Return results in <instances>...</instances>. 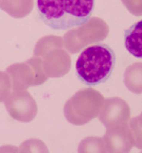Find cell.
I'll return each mask as SVG.
<instances>
[{"label":"cell","instance_id":"6da1fadb","mask_svg":"<svg viewBox=\"0 0 142 153\" xmlns=\"http://www.w3.org/2000/svg\"><path fill=\"white\" fill-rule=\"evenodd\" d=\"M93 7L95 0H37L40 19L55 30L81 26L91 17Z\"/></svg>","mask_w":142,"mask_h":153},{"label":"cell","instance_id":"7a4b0ae2","mask_svg":"<svg viewBox=\"0 0 142 153\" xmlns=\"http://www.w3.org/2000/svg\"><path fill=\"white\" fill-rule=\"evenodd\" d=\"M116 65V54L108 45L97 43L80 53L75 64L76 74L89 86L104 83L109 79Z\"/></svg>","mask_w":142,"mask_h":153},{"label":"cell","instance_id":"3957f363","mask_svg":"<svg viewBox=\"0 0 142 153\" xmlns=\"http://www.w3.org/2000/svg\"><path fill=\"white\" fill-rule=\"evenodd\" d=\"M34 56L41 61L48 78H59L68 74L71 68V57L59 36L48 35L40 38L34 49Z\"/></svg>","mask_w":142,"mask_h":153},{"label":"cell","instance_id":"277c9868","mask_svg":"<svg viewBox=\"0 0 142 153\" xmlns=\"http://www.w3.org/2000/svg\"><path fill=\"white\" fill-rule=\"evenodd\" d=\"M104 97L93 88H84L74 94L64 106L66 119L74 126H83L98 117Z\"/></svg>","mask_w":142,"mask_h":153},{"label":"cell","instance_id":"5b68a950","mask_svg":"<svg viewBox=\"0 0 142 153\" xmlns=\"http://www.w3.org/2000/svg\"><path fill=\"white\" fill-rule=\"evenodd\" d=\"M109 28L100 17H90L87 22L72 29L64 35V44L68 52L78 53L88 46L104 41L108 36Z\"/></svg>","mask_w":142,"mask_h":153},{"label":"cell","instance_id":"8992f818","mask_svg":"<svg viewBox=\"0 0 142 153\" xmlns=\"http://www.w3.org/2000/svg\"><path fill=\"white\" fill-rule=\"evenodd\" d=\"M12 88L14 91H27L31 86H38L48 80L39 57L34 56L22 63H16L7 68Z\"/></svg>","mask_w":142,"mask_h":153},{"label":"cell","instance_id":"52a82bcc","mask_svg":"<svg viewBox=\"0 0 142 153\" xmlns=\"http://www.w3.org/2000/svg\"><path fill=\"white\" fill-rule=\"evenodd\" d=\"M5 108L13 119L20 122H30L36 117L37 103L27 91H15L4 101Z\"/></svg>","mask_w":142,"mask_h":153},{"label":"cell","instance_id":"ba28073f","mask_svg":"<svg viewBox=\"0 0 142 153\" xmlns=\"http://www.w3.org/2000/svg\"><path fill=\"white\" fill-rule=\"evenodd\" d=\"M103 139L107 152L110 153H127L135 146L133 133L127 123L107 128Z\"/></svg>","mask_w":142,"mask_h":153},{"label":"cell","instance_id":"9c48e42d","mask_svg":"<svg viewBox=\"0 0 142 153\" xmlns=\"http://www.w3.org/2000/svg\"><path fill=\"white\" fill-rule=\"evenodd\" d=\"M99 118L106 128L127 123L130 120L129 105L125 100L119 97L104 99Z\"/></svg>","mask_w":142,"mask_h":153},{"label":"cell","instance_id":"30bf717a","mask_svg":"<svg viewBox=\"0 0 142 153\" xmlns=\"http://www.w3.org/2000/svg\"><path fill=\"white\" fill-rule=\"evenodd\" d=\"M124 44L130 54L142 59V20L124 32Z\"/></svg>","mask_w":142,"mask_h":153},{"label":"cell","instance_id":"8fae6325","mask_svg":"<svg viewBox=\"0 0 142 153\" xmlns=\"http://www.w3.org/2000/svg\"><path fill=\"white\" fill-rule=\"evenodd\" d=\"M34 0H0V10L14 18H24L32 12Z\"/></svg>","mask_w":142,"mask_h":153},{"label":"cell","instance_id":"7c38bea8","mask_svg":"<svg viewBox=\"0 0 142 153\" xmlns=\"http://www.w3.org/2000/svg\"><path fill=\"white\" fill-rule=\"evenodd\" d=\"M124 84L129 91L142 94V63H134L124 72Z\"/></svg>","mask_w":142,"mask_h":153},{"label":"cell","instance_id":"4fadbf2b","mask_svg":"<svg viewBox=\"0 0 142 153\" xmlns=\"http://www.w3.org/2000/svg\"><path fill=\"white\" fill-rule=\"evenodd\" d=\"M78 152L81 153H89V152H97L103 153L107 152L105 147L104 139L100 137H87L81 141L78 147Z\"/></svg>","mask_w":142,"mask_h":153},{"label":"cell","instance_id":"5bb4252c","mask_svg":"<svg viewBox=\"0 0 142 153\" xmlns=\"http://www.w3.org/2000/svg\"><path fill=\"white\" fill-rule=\"evenodd\" d=\"M128 126L133 133L135 146L142 150V113L137 117L130 119Z\"/></svg>","mask_w":142,"mask_h":153},{"label":"cell","instance_id":"9a60e30c","mask_svg":"<svg viewBox=\"0 0 142 153\" xmlns=\"http://www.w3.org/2000/svg\"><path fill=\"white\" fill-rule=\"evenodd\" d=\"M12 91V83L7 71H0V102L7 100Z\"/></svg>","mask_w":142,"mask_h":153},{"label":"cell","instance_id":"2e32d148","mask_svg":"<svg viewBox=\"0 0 142 153\" xmlns=\"http://www.w3.org/2000/svg\"><path fill=\"white\" fill-rule=\"evenodd\" d=\"M126 9L135 16H142V0H121Z\"/></svg>","mask_w":142,"mask_h":153}]
</instances>
